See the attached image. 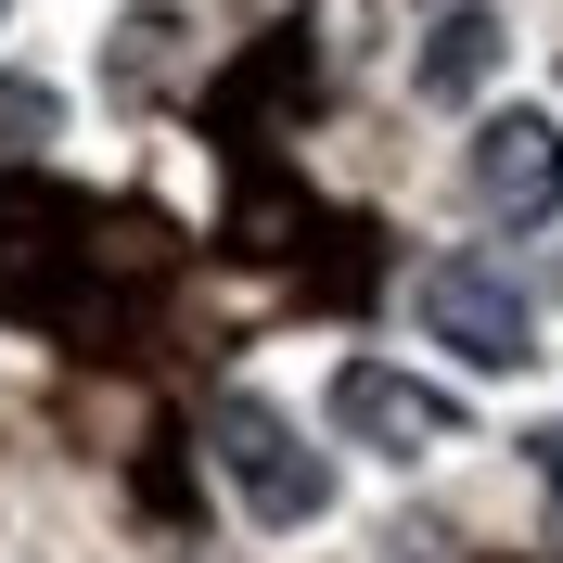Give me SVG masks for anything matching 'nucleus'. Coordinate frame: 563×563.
<instances>
[{
	"mask_svg": "<svg viewBox=\"0 0 563 563\" xmlns=\"http://www.w3.org/2000/svg\"><path fill=\"white\" fill-rule=\"evenodd\" d=\"M206 461H218V487L244 499L256 526H320V499H333V461H320L269 397H218L206 410Z\"/></svg>",
	"mask_w": 563,
	"mask_h": 563,
	"instance_id": "obj_1",
	"label": "nucleus"
},
{
	"mask_svg": "<svg viewBox=\"0 0 563 563\" xmlns=\"http://www.w3.org/2000/svg\"><path fill=\"white\" fill-rule=\"evenodd\" d=\"M410 308H422V333L461 346L474 372H526L538 358V308H526V282L499 269V256H435Z\"/></svg>",
	"mask_w": 563,
	"mask_h": 563,
	"instance_id": "obj_2",
	"label": "nucleus"
},
{
	"mask_svg": "<svg viewBox=\"0 0 563 563\" xmlns=\"http://www.w3.org/2000/svg\"><path fill=\"white\" fill-rule=\"evenodd\" d=\"M461 397L449 385H422V372H397V358H346L333 372V435L346 449H372V461H435V449H461Z\"/></svg>",
	"mask_w": 563,
	"mask_h": 563,
	"instance_id": "obj_3",
	"label": "nucleus"
},
{
	"mask_svg": "<svg viewBox=\"0 0 563 563\" xmlns=\"http://www.w3.org/2000/svg\"><path fill=\"white\" fill-rule=\"evenodd\" d=\"M461 179H474V206H487L499 231H538V218H563V129H551L538 103L474 115V141H461Z\"/></svg>",
	"mask_w": 563,
	"mask_h": 563,
	"instance_id": "obj_4",
	"label": "nucleus"
},
{
	"mask_svg": "<svg viewBox=\"0 0 563 563\" xmlns=\"http://www.w3.org/2000/svg\"><path fill=\"white\" fill-rule=\"evenodd\" d=\"M499 52H512V38H499V13L487 0H449V13H435V26H422V90H435V103H474V90H487L499 77Z\"/></svg>",
	"mask_w": 563,
	"mask_h": 563,
	"instance_id": "obj_5",
	"label": "nucleus"
},
{
	"mask_svg": "<svg viewBox=\"0 0 563 563\" xmlns=\"http://www.w3.org/2000/svg\"><path fill=\"white\" fill-rule=\"evenodd\" d=\"M52 129H65V103H52L38 77H0V154H38Z\"/></svg>",
	"mask_w": 563,
	"mask_h": 563,
	"instance_id": "obj_6",
	"label": "nucleus"
},
{
	"mask_svg": "<svg viewBox=\"0 0 563 563\" xmlns=\"http://www.w3.org/2000/svg\"><path fill=\"white\" fill-rule=\"evenodd\" d=\"M526 474L551 487V538H563V422H526Z\"/></svg>",
	"mask_w": 563,
	"mask_h": 563,
	"instance_id": "obj_7",
	"label": "nucleus"
}]
</instances>
